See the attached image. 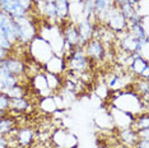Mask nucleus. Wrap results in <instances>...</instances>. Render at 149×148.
I'll list each match as a JSON object with an SVG mask.
<instances>
[{
    "label": "nucleus",
    "mask_w": 149,
    "mask_h": 148,
    "mask_svg": "<svg viewBox=\"0 0 149 148\" xmlns=\"http://www.w3.org/2000/svg\"><path fill=\"white\" fill-rule=\"evenodd\" d=\"M0 47L4 49V50H8V51H10V52H12V51H13V49L15 47V45L9 41V40L6 38L4 35H1V33H0Z\"/></svg>",
    "instance_id": "nucleus-24"
},
{
    "label": "nucleus",
    "mask_w": 149,
    "mask_h": 148,
    "mask_svg": "<svg viewBox=\"0 0 149 148\" xmlns=\"http://www.w3.org/2000/svg\"><path fill=\"white\" fill-rule=\"evenodd\" d=\"M113 93L111 98V106L123 110L134 116L143 112H148V102L141 100V97L133 89L127 91H111Z\"/></svg>",
    "instance_id": "nucleus-1"
},
{
    "label": "nucleus",
    "mask_w": 149,
    "mask_h": 148,
    "mask_svg": "<svg viewBox=\"0 0 149 148\" xmlns=\"http://www.w3.org/2000/svg\"><path fill=\"white\" fill-rule=\"evenodd\" d=\"M17 26V38L19 45H28L33 38L37 36L38 28H37L35 21L29 15L14 18Z\"/></svg>",
    "instance_id": "nucleus-3"
},
{
    "label": "nucleus",
    "mask_w": 149,
    "mask_h": 148,
    "mask_svg": "<svg viewBox=\"0 0 149 148\" xmlns=\"http://www.w3.org/2000/svg\"><path fill=\"white\" fill-rule=\"evenodd\" d=\"M96 93L101 100H107L108 97H110L111 91L108 89V87L106 84H100V86L96 87Z\"/></svg>",
    "instance_id": "nucleus-23"
},
{
    "label": "nucleus",
    "mask_w": 149,
    "mask_h": 148,
    "mask_svg": "<svg viewBox=\"0 0 149 148\" xmlns=\"http://www.w3.org/2000/svg\"><path fill=\"white\" fill-rule=\"evenodd\" d=\"M54 4H55L56 13H57V17H59L60 23L69 19V5H70L69 0H54Z\"/></svg>",
    "instance_id": "nucleus-15"
},
{
    "label": "nucleus",
    "mask_w": 149,
    "mask_h": 148,
    "mask_svg": "<svg viewBox=\"0 0 149 148\" xmlns=\"http://www.w3.org/2000/svg\"><path fill=\"white\" fill-rule=\"evenodd\" d=\"M52 142L59 148H77L78 140L74 134H70L65 129H56L52 133Z\"/></svg>",
    "instance_id": "nucleus-7"
},
{
    "label": "nucleus",
    "mask_w": 149,
    "mask_h": 148,
    "mask_svg": "<svg viewBox=\"0 0 149 148\" xmlns=\"http://www.w3.org/2000/svg\"><path fill=\"white\" fill-rule=\"evenodd\" d=\"M45 75H46L47 87H49V88L54 92V95H55L56 91L63 87L61 86L63 84L61 78H60V75H57V74H51V73H46V72H45Z\"/></svg>",
    "instance_id": "nucleus-20"
},
{
    "label": "nucleus",
    "mask_w": 149,
    "mask_h": 148,
    "mask_svg": "<svg viewBox=\"0 0 149 148\" xmlns=\"http://www.w3.org/2000/svg\"><path fill=\"white\" fill-rule=\"evenodd\" d=\"M127 68H129V72L133 74L134 77L139 78V77H140V74L143 73L147 68H149V66H148V59L143 58L141 55L138 56V58H134L133 61L130 63V65H129Z\"/></svg>",
    "instance_id": "nucleus-14"
},
{
    "label": "nucleus",
    "mask_w": 149,
    "mask_h": 148,
    "mask_svg": "<svg viewBox=\"0 0 149 148\" xmlns=\"http://www.w3.org/2000/svg\"><path fill=\"white\" fill-rule=\"evenodd\" d=\"M38 107L46 114H54L56 110H59V107H57L55 102V98H54V95L47 96V97H41V100L38 102Z\"/></svg>",
    "instance_id": "nucleus-17"
},
{
    "label": "nucleus",
    "mask_w": 149,
    "mask_h": 148,
    "mask_svg": "<svg viewBox=\"0 0 149 148\" xmlns=\"http://www.w3.org/2000/svg\"><path fill=\"white\" fill-rule=\"evenodd\" d=\"M15 128V120L13 117L4 115L0 117V135L4 137L5 134H9Z\"/></svg>",
    "instance_id": "nucleus-19"
},
{
    "label": "nucleus",
    "mask_w": 149,
    "mask_h": 148,
    "mask_svg": "<svg viewBox=\"0 0 149 148\" xmlns=\"http://www.w3.org/2000/svg\"><path fill=\"white\" fill-rule=\"evenodd\" d=\"M118 9H120V12L123 13V15L125 17V19L126 21H129V19H131L134 15H136L138 13L136 10H135V6L129 4V3H126V4H123L118 6Z\"/></svg>",
    "instance_id": "nucleus-22"
},
{
    "label": "nucleus",
    "mask_w": 149,
    "mask_h": 148,
    "mask_svg": "<svg viewBox=\"0 0 149 148\" xmlns=\"http://www.w3.org/2000/svg\"><path fill=\"white\" fill-rule=\"evenodd\" d=\"M9 103H10V98L8 97V95L0 91V110L8 111L9 110Z\"/></svg>",
    "instance_id": "nucleus-25"
},
{
    "label": "nucleus",
    "mask_w": 149,
    "mask_h": 148,
    "mask_svg": "<svg viewBox=\"0 0 149 148\" xmlns=\"http://www.w3.org/2000/svg\"><path fill=\"white\" fill-rule=\"evenodd\" d=\"M15 140L21 144L22 147H29L33 143L35 139V134H33L31 128H21V129H15Z\"/></svg>",
    "instance_id": "nucleus-13"
},
{
    "label": "nucleus",
    "mask_w": 149,
    "mask_h": 148,
    "mask_svg": "<svg viewBox=\"0 0 149 148\" xmlns=\"http://www.w3.org/2000/svg\"><path fill=\"white\" fill-rule=\"evenodd\" d=\"M83 50H84V54L87 55V58H89L92 61H102L107 55L104 43L97 38L89 40L83 46Z\"/></svg>",
    "instance_id": "nucleus-5"
},
{
    "label": "nucleus",
    "mask_w": 149,
    "mask_h": 148,
    "mask_svg": "<svg viewBox=\"0 0 149 148\" xmlns=\"http://www.w3.org/2000/svg\"><path fill=\"white\" fill-rule=\"evenodd\" d=\"M4 93L8 95L9 98H22V97H26V88L22 84V83H19V84H17L14 87H12L10 89L5 91Z\"/></svg>",
    "instance_id": "nucleus-21"
},
{
    "label": "nucleus",
    "mask_w": 149,
    "mask_h": 148,
    "mask_svg": "<svg viewBox=\"0 0 149 148\" xmlns=\"http://www.w3.org/2000/svg\"><path fill=\"white\" fill-rule=\"evenodd\" d=\"M134 148H149V139H138Z\"/></svg>",
    "instance_id": "nucleus-26"
},
{
    "label": "nucleus",
    "mask_w": 149,
    "mask_h": 148,
    "mask_svg": "<svg viewBox=\"0 0 149 148\" xmlns=\"http://www.w3.org/2000/svg\"><path fill=\"white\" fill-rule=\"evenodd\" d=\"M31 106V102L26 98H10V103H9V110L10 111H15V112H26L27 110Z\"/></svg>",
    "instance_id": "nucleus-18"
},
{
    "label": "nucleus",
    "mask_w": 149,
    "mask_h": 148,
    "mask_svg": "<svg viewBox=\"0 0 149 148\" xmlns=\"http://www.w3.org/2000/svg\"><path fill=\"white\" fill-rule=\"evenodd\" d=\"M110 116L112 119V123L113 125H116L117 128L121 129H126V128H130L134 123V119L135 116L131 115L129 112H125L123 110H118L113 106H110Z\"/></svg>",
    "instance_id": "nucleus-8"
},
{
    "label": "nucleus",
    "mask_w": 149,
    "mask_h": 148,
    "mask_svg": "<svg viewBox=\"0 0 149 148\" xmlns=\"http://www.w3.org/2000/svg\"><path fill=\"white\" fill-rule=\"evenodd\" d=\"M32 86L33 88L37 91L41 97H47V96H52L54 92L51 89L47 87V82H46V75H45V72H41V73H37L33 75L32 78Z\"/></svg>",
    "instance_id": "nucleus-12"
},
{
    "label": "nucleus",
    "mask_w": 149,
    "mask_h": 148,
    "mask_svg": "<svg viewBox=\"0 0 149 148\" xmlns=\"http://www.w3.org/2000/svg\"><path fill=\"white\" fill-rule=\"evenodd\" d=\"M28 54L36 63L43 65L47 60L54 55L52 47L45 38L37 35L31 42L28 43Z\"/></svg>",
    "instance_id": "nucleus-2"
},
{
    "label": "nucleus",
    "mask_w": 149,
    "mask_h": 148,
    "mask_svg": "<svg viewBox=\"0 0 149 148\" xmlns=\"http://www.w3.org/2000/svg\"><path fill=\"white\" fill-rule=\"evenodd\" d=\"M43 70L46 73H51V74H57V75H61V74L66 70L65 65V59L61 55H54L50 58L47 61L43 64Z\"/></svg>",
    "instance_id": "nucleus-10"
},
{
    "label": "nucleus",
    "mask_w": 149,
    "mask_h": 148,
    "mask_svg": "<svg viewBox=\"0 0 149 148\" xmlns=\"http://www.w3.org/2000/svg\"><path fill=\"white\" fill-rule=\"evenodd\" d=\"M120 139L125 146H127L129 148H134L135 143L138 142V134L136 132H134L131 128H126V129H121L120 130Z\"/></svg>",
    "instance_id": "nucleus-16"
},
{
    "label": "nucleus",
    "mask_w": 149,
    "mask_h": 148,
    "mask_svg": "<svg viewBox=\"0 0 149 148\" xmlns=\"http://www.w3.org/2000/svg\"><path fill=\"white\" fill-rule=\"evenodd\" d=\"M10 54H12L10 51H8V50H4V49L0 47V61H1V60H4L5 58H8Z\"/></svg>",
    "instance_id": "nucleus-27"
},
{
    "label": "nucleus",
    "mask_w": 149,
    "mask_h": 148,
    "mask_svg": "<svg viewBox=\"0 0 149 148\" xmlns=\"http://www.w3.org/2000/svg\"><path fill=\"white\" fill-rule=\"evenodd\" d=\"M94 3V19L98 23H103V19L110 9L115 6V0H93Z\"/></svg>",
    "instance_id": "nucleus-11"
},
{
    "label": "nucleus",
    "mask_w": 149,
    "mask_h": 148,
    "mask_svg": "<svg viewBox=\"0 0 149 148\" xmlns=\"http://www.w3.org/2000/svg\"><path fill=\"white\" fill-rule=\"evenodd\" d=\"M94 22L93 19H82L77 23L78 33H79V46H83L93 38L94 32Z\"/></svg>",
    "instance_id": "nucleus-9"
},
{
    "label": "nucleus",
    "mask_w": 149,
    "mask_h": 148,
    "mask_svg": "<svg viewBox=\"0 0 149 148\" xmlns=\"http://www.w3.org/2000/svg\"><path fill=\"white\" fill-rule=\"evenodd\" d=\"M0 68L6 69L9 73L14 74L17 77H24V74L27 73V65L22 59L13 56L12 54L5 58L4 60L0 61Z\"/></svg>",
    "instance_id": "nucleus-6"
},
{
    "label": "nucleus",
    "mask_w": 149,
    "mask_h": 148,
    "mask_svg": "<svg viewBox=\"0 0 149 148\" xmlns=\"http://www.w3.org/2000/svg\"><path fill=\"white\" fill-rule=\"evenodd\" d=\"M126 3H129V0H115V5L116 6H120L123 4H126Z\"/></svg>",
    "instance_id": "nucleus-28"
},
{
    "label": "nucleus",
    "mask_w": 149,
    "mask_h": 148,
    "mask_svg": "<svg viewBox=\"0 0 149 148\" xmlns=\"http://www.w3.org/2000/svg\"><path fill=\"white\" fill-rule=\"evenodd\" d=\"M103 24L115 33L124 32V31H126V28H127V21L125 19L123 13L120 12L118 6H116V5H115L112 9L108 10V13L103 19Z\"/></svg>",
    "instance_id": "nucleus-4"
}]
</instances>
